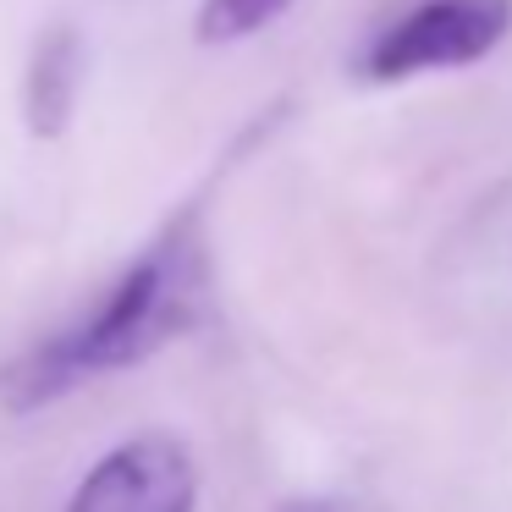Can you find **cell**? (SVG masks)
Listing matches in <instances>:
<instances>
[{"instance_id":"277c9868","label":"cell","mask_w":512,"mask_h":512,"mask_svg":"<svg viewBox=\"0 0 512 512\" xmlns=\"http://www.w3.org/2000/svg\"><path fill=\"white\" fill-rule=\"evenodd\" d=\"M78 34L72 28H56V34L39 45L34 72H28V122L34 133H56L72 111V94H78Z\"/></svg>"},{"instance_id":"6da1fadb","label":"cell","mask_w":512,"mask_h":512,"mask_svg":"<svg viewBox=\"0 0 512 512\" xmlns=\"http://www.w3.org/2000/svg\"><path fill=\"white\" fill-rule=\"evenodd\" d=\"M199 298H204L199 248L188 243V232H177L160 248H149L89 320L28 347L0 375V397H6V408L23 413V408H39V402L61 397V391L83 386L94 375L144 364L155 347H166L177 331H188L193 314H199Z\"/></svg>"},{"instance_id":"5b68a950","label":"cell","mask_w":512,"mask_h":512,"mask_svg":"<svg viewBox=\"0 0 512 512\" xmlns=\"http://www.w3.org/2000/svg\"><path fill=\"white\" fill-rule=\"evenodd\" d=\"M292 0H210L199 17V39L204 45H221V39H243L259 34L265 23H276Z\"/></svg>"},{"instance_id":"7a4b0ae2","label":"cell","mask_w":512,"mask_h":512,"mask_svg":"<svg viewBox=\"0 0 512 512\" xmlns=\"http://www.w3.org/2000/svg\"><path fill=\"white\" fill-rule=\"evenodd\" d=\"M512 28V0H430L369 45V78H413L490 56Z\"/></svg>"},{"instance_id":"3957f363","label":"cell","mask_w":512,"mask_h":512,"mask_svg":"<svg viewBox=\"0 0 512 512\" xmlns=\"http://www.w3.org/2000/svg\"><path fill=\"white\" fill-rule=\"evenodd\" d=\"M199 474L182 441L138 435L89 468L67 512H193Z\"/></svg>"}]
</instances>
